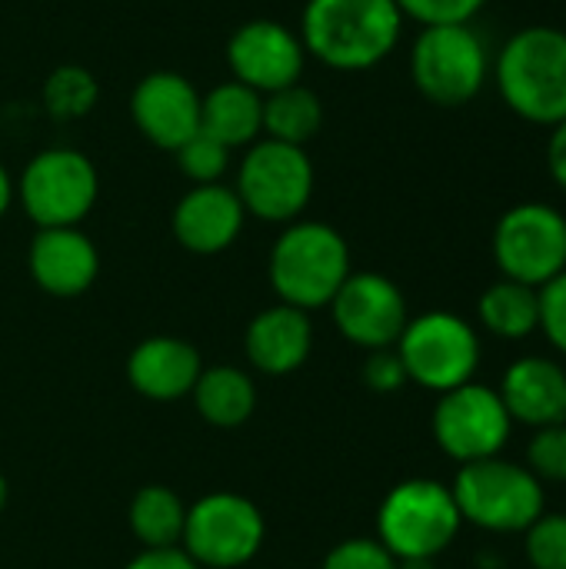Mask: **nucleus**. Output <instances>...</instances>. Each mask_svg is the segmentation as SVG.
<instances>
[{
    "label": "nucleus",
    "instance_id": "4c0bfd02",
    "mask_svg": "<svg viewBox=\"0 0 566 569\" xmlns=\"http://www.w3.org/2000/svg\"><path fill=\"white\" fill-rule=\"evenodd\" d=\"M7 507V480H3V473H0V510Z\"/></svg>",
    "mask_w": 566,
    "mask_h": 569
},
{
    "label": "nucleus",
    "instance_id": "20e7f679",
    "mask_svg": "<svg viewBox=\"0 0 566 569\" xmlns=\"http://www.w3.org/2000/svg\"><path fill=\"white\" fill-rule=\"evenodd\" d=\"M450 493L464 523L490 533H524L540 513H547L544 483L524 463L504 457L460 463Z\"/></svg>",
    "mask_w": 566,
    "mask_h": 569
},
{
    "label": "nucleus",
    "instance_id": "5701e85b",
    "mask_svg": "<svg viewBox=\"0 0 566 569\" xmlns=\"http://www.w3.org/2000/svg\"><path fill=\"white\" fill-rule=\"evenodd\" d=\"M477 317L484 330H490L500 340H524L534 330H540V293L537 287L517 283V280H497L484 290L477 303Z\"/></svg>",
    "mask_w": 566,
    "mask_h": 569
},
{
    "label": "nucleus",
    "instance_id": "6ab92c4d",
    "mask_svg": "<svg viewBox=\"0 0 566 569\" xmlns=\"http://www.w3.org/2000/svg\"><path fill=\"white\" fill-rule=\"evenodd\" d=\"M203 360L193 343L180 337H147L127 357V380L147 400H180L193 393Z\"/></svg>",
    "mask_w": 566,
    "mask_h": 569
},
{
    "label": "nucleus",
    "instance_id": "1a4fd4ad",
    "mask_svg": "<svg viewBox=\"0 0 566 569\" xmlns=\"http://www.w3.org/2000/svg\"><path fill=\"white\" fill-rule=\"evenodd\" d=\"M267 537L264 513L254 500L217 490L187 507L180 547L200 569H237L250 563Z\"/></svg>",
    "mask_w": 566,
    "mask_h": 569
},
{
    "label": "nucleus",
    "instance_id": "ddd939ff",
    "mask_svg": "<svg viewBox=\"0 0 566 569\" xmlns=\"http://www.w3.org/2000/svg\"><path fill=\"white\" fill-rule=\"evenodd\" d=\"M334 323L344 340L364 347V350H387L397 347L410 313L404 290L374 270L350 273L337 297L330 300Z\"/></svg>",
    "mask_w": 566,
    "mask_h": 569
},
{
    "label": "nucleus",
    "instance_id": "f257e3e1",
    "mask_svg": "<svg viewBox=\"0 0 566 569\" xmlns=\"http://www.w3.org/2000/svg\"><path fill=\"white\" fill-rule=\"evenodd\" d=\"M404 20L397 0H307L300 43L334 70H370L397 50Z\"/></svg>",
    "mask_w": 566,
    "mask_h": 569
},
{
    "label": "nucleus",
    "instance_id": "9b49d317",
    "mask_svg": "<svg viewBox=\"0 0 566 569\" xmlns=\"http://www.w3.org/2000/svg\"><path fill=\"white\" fill-rule=\"evenodd\" d=\"M494 260L507 280L540 290L566 270V217L540 200L510 207L494 227Z\"/></svg>",
    "mask_w": 566,
    "mask_h": 569
},
{
    "label": "nucleus",
    "instance_id": "aec40b11",
    "mask_svg": "<svg viewBox=\"0 0 566 569\" xmlns=\"http://www.w3.org/2000/svg\"><path fill=\"white\" fill-rule=\"evenodd\" d=\"M244 350H247V360L267 377L294 373L307 363L314 350L310 317L290 303L267 307L250 320L244 333Z\"/></svg>",
    "mask_w": 566,
    "mask_h": 569
},
{
    "label": "nucleus",
    "instance_id": "c9c22d12",
    "mask_svg": "<svg viewBox=\"0 0 566 569\" xmlns=\"http://www.w3.org/2000/svg\"><path fill=\"white\" fill-rule=\"evenodd\" d=\"M13 197H17V183L10 180V173H7V167L0 163V220H3V213L10 210V203H13Z\"/></svg>",
    "mask_w": 566,
    "mask_h": 569
},
{
    "label": "nucleus",
    "instance_id": "4be33fe9",
    "mask_svg": "<svg viewBox=\"0 0 566 569\" xmlns=\"http://www.w3.org/2000/svg\"><path fill=\"white\" fill-rule=\"evenodd\" d=\"M193 407L197 413L220 430H234L247 423L257 410V387L250 373L240 367L220 363V367H203L197 383H193Z\"/></svg>",
    "mask_w": 566,
    "mask_h": 569
},
{
    "label": "nucleus",
    "instance_id": "412c9836",
    "mask_svg": "<svg viewBox=\"0 0 566 569\" xmlns=\"http://www.w3.org/2000/svg\"><path fill=\"white\" fill-rule=\"evenodd\" d=\"M200 130L214 133L220 143L244 147L264 133V93L227 80L200 97Z\"/></svg>",
    "mask_w": 566,
    "mask_h": 569
},
{
    "label": "nucleus",
    "instance_id": "c756f323",
    "mask_svg": "<svg viewBox=\"0 0 566 569\" xmlns=\"http://www.w3.org/2000/svg\"><path fill=\"white\" fill-rule=\"evenodd\" d=\"M400 560L377 540V537H350L340 540L327 557L320 569H397Z\"/></svg>",
    "mask_w": 566,
    "mask_h": 569
},
{
    "label": "nucleus",
    "instance_id": "e433bc0d",
    "mask_svg": "<svg viewBox=\"0 0 566 569\" xmlns=\"http://www.w3.org/2000/svg\"><path fill=\"white\" fill-rule=\"evenodd\" d=\"M397 569H434V560H400Z\"/></svg>",
    "mask_w": 566,
    "mask_h": 569
},
{
    "label": "nucleus",
    "instance_id": "f3484780",
    "mask_svg": "<svg viewBox=\"0 0 566 569\" xmlns=\"http://www.w3.org/2000/svg\"><path fill=\"white\" fill-rule=\"evenodd\" d=\"M33 283L50 297H80L100 273V253L93 240L77 227L37 230L27 250Z\"/></svg>",
    "mask_w": 566,
    "mask_h": 569
},
{
    "label": "nucleus",
    "instance_id": "2eb2a0df",
    "mask_svg": "<svg viewBox=\"0 0 566 569\" xmlns=\"http://www.w3.org/2000/svg\"><path fill=\"white\" fill-rule=\"evenodd\" d=\"M137 130L160 150H177L200 130V93L177 70L147 73L130 93Z\"/></svg>",
    "mask_w": 566,
    "mask_h": 569
},
{
    "label": "nucleus",
    "instance_id": "9d476101",
    "mask_svg": "<svg viewBox=\"0 0 566 569\" xmlns=\"http://www.w3.org/2000/svg\"><path fill=\"white\" fill-rule=\"evenodd\" d=\"M234 190L250 217L294 223L314 197V163L304 147L260 140L247 150Z\"/></svg>",
    "mask_w": 566,
    "mask_h": 569
},
{
    "label": "nucleus",
    "instance_id": "dca6fc26",
    "mask_svg": "<svg viewBox=\"0 0 566 569\" xmlns=\"http://www.w3.org/2000/svg\"><path fill=\"white\" fill-rule=\"evenodd\" d=\"M247 220L237 190L224 183H197L173 207V237L183 250L214 257L234 247Z\"/></svg>",
    "mask_w": 566,
    "mask_h": 569
},
{
    "label": "nucleus",
    "instance_id": "f8f14e48",
    "mask_svg": "<svg viewBox=\"0 0 566 569\" xmlns=\"http://www.w3.org/2000/svg\"><path fill=\"white\" fill-rule=\"evenodd\" d=\"M430 430L437 447L450 460L474 463V460L500 457V450L510 440L514 420L494 387L470 380L464 387L440 393Z\"/></svg>",
    "mask_w": 566,
    "mask_h": 569
},
{
    "label": "nucleus",
    "instance_id": "6e6552de",
    "mask_svg": "<svg viewBox=\"0 0 566 569\" xmlns=\"http://www.w3.org/2000/svg\"><path fill=\"white\" fill-rule=\"evenodd\" d=\"M97 193V167L87 153L70 147L40 150L17 180V200L40 230L77 227L93 210Z\"/></svg>",
    "mask_w": 566,
    "mask_h": 569
},
{
    "label": "nucleus",
    "instance_id": "393cba45",
    "mask_svg": "<svg viewBox=\"0 0 566 569\" xmlns=\"http://www.w3.org/2000/svg\"><path fill=\"white\" fill-rule=\"evenodd\" d=\"M320 127H324V103L310 87L290 83V87L264 97V133H267V140L304 147L307 140L317 137Z\"/></svg>",
    "mask_w": 566,
    "mask_h": 569
},
{
    "label": "nucleus",
    "instance_id": "4468645a",
    "mask_svg": "<svg viewBox=\"0 0 566 569\" xmlns=\"http://www.w3.org/2000/svg\"><path fill=\"white\" fill-rule=\"evenodd\" d=\"M307 50L300 43V33H294L280 20H250L234 30L227 43V63L237 83L274 93L290 83H300Z\"/></svg>",
    "mask_w": 566,
    "mask_h": 569
},
{
    "label": "nucleus",
    "instance_id": "a878e982",
    "mask_svg": "<svg viewBox=\"0 0 566 569\" xmlns=\"http://www.w3.org/2000/svg\"><path fill=\"white\" fill-rule=\"evenodd\" d=\"M97 97H100L97 77L77 63H63V67L50 70V77L43 80V107L57 120L87 117L93 110Z\"/></svg>",
    "mask_w": 566,
    "mask_h": 569
},
{
    "label": "nucleus",
    "instance_id": "72a5a7b5",
    "mask_svg": "<svg viewBox=\"0 0 566 569\" xmlns=\"http://www.w3.org/2000/svg\"><path fill=\"white\" fill-rule=\"evenodd\" d=\"M123 569H200L183 547H160V550H140Z\"/></svg>",
    "mask_w": 566,
    "mask_h": 569
},
{
    "label": "nucleus",
    "instance_id": "39448f33",
    "mask_svg": "<svg viewBox=\"0 0 566 569\" xmlns=\"http://www.w3.org/2000/svg\"><path fill=\"white\" fill-rule=\"evenodd\" d=\"M464 517L450 487L414 477L397 483L377 510V540L397 560H434L460 533Z\"/></svg>",
    "mask_w": 566,
    "mask_h": 569
},
{
    "label": "nucleus",
    "instance_id": "0eeeda50",
    "mask_svg": "<svg viewBox=\"0 0 566 569\" xmlns=\"http://www.w3.org/2000/svg\"><path fill=\"white\" fill-rule=\"evenodd\" d=\"M397 353L404 360L410 383H420L434 393H447L477 377L480 337L464 317L430 310L407 320L397 340Z\"/></svg>",
    "mask_w": 566,
    "mask_h": 569
},
{
    "label": "nucleus",
    "instance_id": "423d86ee",
    "mask_svg": "<svg viewBox=\"0 0 566 569\" xmlns=\"http://www.w3.org/2000/svg\"><path fill=\"white\" fill-rule=\"evenodd\" d=\"M494 60L474 23L424 27L410 50L414 87L437 107L470 103L490 80Z\"/></svg>",
    "mask_w": 566,
    "mask_h": 569
},
{
    "label": "nucleus",
    "instance_id": "7c9ffc66",
    "mask_svg": "<svg viewBox=\"0 0 566 569\" xmlns=\"http://www.w3.org/2000/svg\"><path fill=\"white\" fill-rule=\"evenodd\" d=\"M400 13L417 20L420 27L440 23H474V17L487 7V0H397Z\"/></svg>",
    "mask_w": 566,
    "mask_h": 569
},
{
    "label": "nucleus",
    "instance_id": "7ed1b4c3",
    "mask_svg": "<svg viewBox=\"0 0 566 569\" xmlns=\"http://www.w3.org/2000/svg\"><path fill=\"white\" fill-rule=\"evenodd\" d=\"M270 287L280 303L304 313L330 307L350 270V247L340 230L320 220H294L270 250Z\"/></svg>",
    "mask_w": 566,
    "mask_h": 569
},
{
    "label": "nucleus",
    "instance_id": "c85d7f7f",
    "mask_svg": "<svg viewBox=\"0 0 566 569\" xmlns=\"http://www.w3.org/2000/svg\"><path fill=\"white\" fill-rule=\"evenodd\" d=\"M524 467L540 483H566V423L534 430Z\"/></svg>",
    "mask_w": 566,
    "mask_h": 569
},
{
    "label": "nucleus",
    "instance_id": "2f4dec72",
    "mask_svg": "<svg viewBox=\"0 0 566 569\" xmlns=\"http://www.w3.org/2000/svg\"><path fill=\"white\" fill-rule=\"evenodd\" d=\"M540 330L550 340V347L566 357V270L557 273L540 290Z\"/></svg>",
    "mask_w": 566,
    "mask_h": 569
},
{
    "label": "nucleus",
    "instance_id": "473e14b6",
    "mask_svg": "<svg viewBox=\"0 0 566 569\" xmlns=\"http://www.w3.org/2000/svg\"><path fill=\"white\" fill-rule=\"evenodd\" d=\"M364 383L377 393H397L404 383H410L397 347L370 350V357L364 360Z\"/></svg>",
    "mask_w": 566,
    "mask_h": 569
},
{
    "label": "nucleus",
    "instance_id": "a211bd4d",
    "mask_svg": "<svg viewBox=\"0 0 566 569\" xmlns=\"http://www.w3.org/2000/svg\"><path fill=\"white\" fill-rule=\"evenodd\" d=\"M514 423L534 430L566 423V370L550 357H520L497 387Z\"/></svg>",
    "mask_w": 566,
    "mask_h": 569
},
{
    "label": "nucleus",
    "instance_id": "f704fd0d",
    "mask_svg": "<svg viewBox=\"0 0 566 569\" xmlns=\"http://www.w3.org/2000/svg\"><path fill=\"white\" fill-rule=\"evenodd\" d=\"M547 170H550L554 183L566 193V120H560L557 127H550V137H547Z\"/></svg>",
    "mask_w": 566,
    "mask_h": 569
},
{
    "label": "nucleus",
    "instance_id": "f03ea898",
    "mask_svg": "<svg viewBox=\"0 0 566 569\" xmlns=\"http://www.w3.org/2000/svg\"><path fill=\"white\" fill-rule=\"evenodd\" d=\"M494 80L510 113L537 127L566 120V30L530 23L504 40Z\"/></svg>",
    "mask_w": 566,
    "mask_h": 569
},
{
    "label": "nucleus",
    "instance_id": "b1692460",
    "mask_svg": "<svg viewBox=\"0 0 566 569\" xmlns=\"http://www.w3.org/2000/svg\"><path fill=\"white\" fill-rule=\"evenodd\" d=\"M130 533L143 550H160V547H180L183 540V523H187V503L177 497V490L150 483L133 493L130 510H127Z\"/></svg>",
    "mask_w": 566,
    "mask_h": 569
},
{
    "label": "nucleus",
    "instance_id": "cd10ccee",
    "mask_svg": "<svg viewBox=\"0 0 566 569\" xmlns=\"http://www.w3.org/2000/svg\"><path fill=\"white\" fill-rule=\"evenodd\" d=\"M524 533L530 567L566 569V513H540Z\"/></svg>",
    "mask_w": 566,
    "mask_h": 569
},
{
    "label": "nucleus",
    "instance_id": "bb28decb",
    "mask_svg": "<svg viewBox=\"0 0 566 569\" xmlns=\"http://www.w3.org/2000/svg\"><path fill=\"white\" fill-rule=\"evenodd\" d=\"M177 167L193 183H220V177L230 167V147L220 143L214 133L197 130L190 140H183L177 150Z\"/></svg>",
    "mask_w": 566,
    "mask_h": 569
}]
</instances>
